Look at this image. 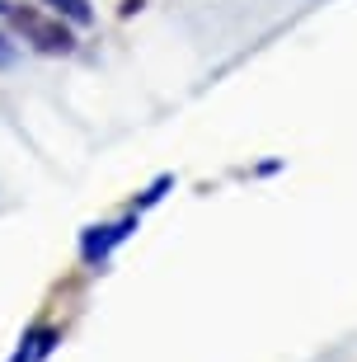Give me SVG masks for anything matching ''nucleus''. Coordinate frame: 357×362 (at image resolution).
Returning a JSON list of instances; mask_svg holds the SVG:
<instances>
[{"label": "nucleus", "instance_id": "1", "mask_svg": "<svg viewBox=\"0 0 357 362\" xmlns=\"http://www.w3.org/2000/svg\"><path fill=\"white\" fill-rule=\"evenodd\" d=\"M0 14L24 33L38 52L66 57L71 47H76V28H71L66 19H57V14H42V10H33V5H10V0H0Z\"/></svg>", "mask_w": 357, "mask_h": 362}, {"label": "nucleus", "instance_id": "2", "mask_svg": "<svg viewBox=\"0 0 357 362\" xmlns=\"http://www.w3.org/2000/svg\"><path fill=\"white\" fill-rule=\"evenodd\" d=\"M132 230H136V212L122 216V221H113V226H90L85 235H80V259H85V264H104Z\"/></svg>", "mask_w": 357, "mask_h": 362}, {"label": "nucleus", "instance_id": "3", "mask_svg": "<svg viewBox=\"0 0 357 362\" xmlns=\"http://www.w3.org/2000/svg\"><path fill=\"white\" fill-rule=\"evenodd\" d=\"M57 339H62V334H57L52 325H38V329H28V334H24V344H19V353H14L10 362H42L47 353H52Z\"/></svg>", "mask_w": 357, "mask_h": 362}, {"label": "nucleus", "instance_id": "4", "mask_svg": "<svg viewBox=\"0 0 357 362\" xmlns=\"http://www.w3.org/2000/svg\"><path fill=\"white\" fill-rule=\"evenodd\" d=\"M42 5H52V14L66 19L71 28H90L94 24V5L90 0H42Z\"/></svg>", "mask_w": 357, "mask_h": 362}, {"label": "nucleus", "instance_id": "5", "mask_svg": "<svg viewBox=\"0 0 357 362\" xmlns=\"http://www.w3.org/2000/svg\"><path fill=\"white\" fill-rule=\"evenodd\" d=\"M170 188H174V175H160V179H156V184H151V188H146V193H141V198H136V202H132V212H136V216H141V212H146V207H156V202H160V198H165V193H170Z\"/></svg>", "mask_w": 357, "mask_h": 362}, {"label": "nucleus", "instance_id": "6", "mask_svg": "<svg viewBox=\"0 0 357 362\" xmlns=\"http://www.w3.org/2000/svg\"><path fill=\"white\" fill-rule=\"evenodd\" d=\"M10 62H14V47H10L5 38H0V66H10Z\"/></svg>", "mask_w": 357, "mask_h": 362}]
</instances>
